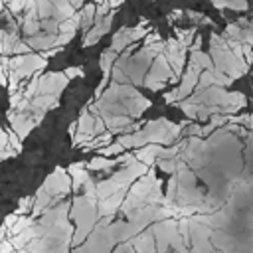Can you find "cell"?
<instances>
[{"mask_svg": "<svg viewBox=\"0 0 253 253\" xmlns=\"http://www.w3.org/2000/svg\"><path fill=\"white\" fill-rule=\"evenodd\" d=\"M16 249H14V245H12V241L10 239H2L0 241V253H14Z\"/></svg>", "mask_w": 253, "mask_h": 253, "instance_id": "4316f807", "label": "cell"}, {"mask_svg": "<svg viewBox=\"0 0 253 253\" xmlns=\"http://www.w3.org/2000/svg\"><path fill=\"white\" fill-rule=\"evenodd\" d=\"M45 67H47V59L42 57V53H34V51H32V53H26L24 59H22V65H20L18 69H12V71H16V75L24 81V79L36 75L38 71H42V69H45Z\"/></svg>", "mask_w": 253, "mask_h": 253, "instance_id": "5b68a950", "label": "cell"}, {"mask_svg": "<svg viewBox=\"0 0 253 253\" xmlns=\"http://www.w3.org/2000/svg\"><path fill=\"white\" fill-rule=\"evenodd\" d=\"M0 85H2V87H6V85H8V75H6L4 67H2V63H0Z\"/></svg>", "mask_w": 253, "mask_h": 253, "instance_id": "d6a6232c", "label": "cell"}, {"mask_svg": "<svg viewBox=\"0 0 253 253\" xmlns=\"http://www.w3.org/2000/svg\"><path fill=\"white\" fill-rule=\"evenodd\" d=\"M105 4H107L111 10H117V8L123 4V0H105Z\"/></svg>", "mask_w": 253, "mask_h": 253, "instance_id": "836d02e7", "label": "cell"}, {"mask_svg": "<svg viewBox=\"0 0 253 253\" xmlns=\"http://www.w3.org/2000/svg\"><path fill=\"white\" fill-rule=\"evenodd\" d=\"M87 162H75L69 166V176H71V188L73 190H79L87 180H89V172L85 170Z\"/></svg>", "mask_w": 253, "mask_h": 253, "instance_id": "30bf717a", "label": "cell"}, {"mask_svg": "<svg viewBox=\"0 0 253 253\" xmlns=\"http://www.w3.org/2000/svg\"><path fill=\"white\" fill-rule=\"evenodd\" d=\"M0 63H2V55H0Z\"/></svg>", "mask_w": 253, "mask_h": 253, "instance_id": "60d3db41", "label": "cell"}, {"mask_svg": "<svg viewBox=\"0 0 253 253\" xmlns=\"http://www.w3.org/2000/svg\"><path fill=\"white\" fill-rule=\"evenodd\" d=\"M130 245L134 247V253H156V239H154L152 229L134 235L130 239Z\"/></svg>", "mask_w": 253, "mask_h": 253, "instance_id": "9c48e42d", "label": "cell"}, {"mask_svg": "<svg viewBox=\"0 0 253 253\" xmlns=\"http://www.w3.org/2000/svg\"><path fill=\"white\" fill-rule=\"evenodd\" d=\"M115 253H134V247H132L128 241H125V243H121V245L117 247Z\"/></svg>", "mask_w": 253, "mask_h": 253, "instance_id": "f1b7e54d", "label": "cell"}, {"mask_svg": "<svg viewBox=\"0 0 253 253\" xmlns=\"http://www.w3.org/2000/svg\"><path fill=\"white\" fill-rule=\"evenodd\" d=\"M18 253H30V251H28V249H26V247H24V249H20V251H18Z\"/></svg>", "mask_w": 253, "mask_h": 253, "instance_id": "74e56055", "label": "cell"}, {"mask_svg": "<svg viewBox=\"0 0 253 253\" xmlns=\"http://www.w3.org/2000/svg\"><path fill=\"white\" fill-rule=\"evenodd\" d=\"M128 43H134L132 42V28H121L115 36H113V43H111V47L115 49V51H119V53H123L125 49H126V45Z\"/></svg>", "mask_w": 253, "mask_h": 253, "instance_id": "8fae6325", "label": "cell"}, {"mask_svg": "<svg viewBox=\"0 0 253 253\" xmlns=\"http://www.w3.org/2000/svg\"><path fill=\"white\" fill-rule=\"evenodd\" d=\"M42 188H43L49 196H53V198H63V196L71 190V176H69L61 166H57V168L43 180Z\"/></svg>", "mask_w": 253, "mask_h": 253, "instance_id": "3957f363", "label": "cell"}, {"mask_svg": "<svg viewBox=\"0 0 253 253\" xmlns=\"http://www.w3.org/2000/svg\"><path fill=\"white\" fill-rule=\"evenodd\" d=\"M57 51H59V47H51V49H45V51H42V57H45V59H47V57L55 55Z\"/></svg>", "mask_w": 253, "mask_h": 253, "instance_id": "e575fe53", "label": "cell"}, {"mask_svg": "<svg viewBox=\"0 0 253 253\" xmlns=\"http://www.w3.org/2000/svg\"><path fill=\"white\" fill-rule=\"evenodd\" d=\"M95 2H97V4H103V2H105V0H95Z\"/></svg>", "mask_w": 253, "mask_h": 253, "instance_id": "ab89813d", "label": "cell"}, {"mask_svg": "<svg viewBox=\"0 0 253 253\" xmlns=\"http://www.w3.org/2000/svg\"><path fill=\"white\" fill-rule=\"evenodd\" d=\"M69 2H71V6H73L75 10H77V8L81 10V6H83V2H85V0H69Z\"/></svg>", "mask_w": 253, "mask_h": 253, "instance_id": "d590c367", "label": "cell"}, {"mask_svg": "<svg viewBox=\"0 0 253 253\" xmlns=\"http://www.w3.org/2000/svg\"><path fill=\"white\" fill-rule=\"evenodd\" d=\"M69 79L65 77L63 71H49L40 75V85H38V95H59L67 87Z\"/></svg>", "mask_w": 253, "mask_h": 253, "instance_id": "277c9868", "label": "cell"}, {"mask_svg": "<svg viewBox=\"0 0 253 253\" xmlns=\"http://www.w3.org/2000/svg\"><path fill=\"white\" fill-rule=\"evenodd\" d=\"M115 164H117V160L105 158V156H95L91 162H87V166H89L91 170H107V168H111V166H115Z\"/></svg>", "mask_w": 253, "mask_h": 253, "instance_id": "44dd1931", "label": "cell"}, {"mask_svg": "<svg viewBox=\"0 0 253 253\" xmlns=\"http://www.w3.org/2000/svg\"><path fill=\"white\" fill-rule=\"evenodd\" d=\"M14 253H18V251H14Z\"/></svg>", "mask_w": 253, "mask_h": 253, "instance_id": "b9f144b4", "label": "cell"}, {"mask_svg": "<svg viewBox=\"0 0 253 253\" xmlns=\"http://www.w3.org/2000/svg\"><path fill=\"white\" fill-rule=\"evenodd\" d=\"M20 38L14 30L10 32H2V55H8V53H14L16 45H18Z\"/></svg>", "mask_w": 253, "mask_h": 253, "instance_id": "5bb4252c", "label": "cell"}, {"mask_svg": "<svg viewBox=\"0 0 253 253\" xmlns=\"http://www.w3.org/2000/svg\"><path fill=\"white\" fill-rule=\"evenodd\" d=\"M99 152H101V156H105V158H111V156L123 154V152H125V148H123L119 142H111V144H107V146L99 148Z\"/></svg>", "mask_w": 253, "mask_h": 253, "instance_id": "7402d4cb", "label": "cell"}, {"mask_svg": "<svg viewBox=\"0 0 253 253\" xmlns=\"http://www.w3.org/2000/svg\"><path fill=\"white\" fill-rule=\"evenodd\" d=\"M71 208L73 210L69 211V215L77 223V227L73 231L71 245H77L79 247L89 237V233L93 231V227L99 223V210H97V204L91 202V200H87L85 196L75 198L73 204H71Z\"/></svg>", "mask_w": 253, "mask_h": 253, "instance_id": "6da1fadb", "label": "cell"}, {"mask_svg": "<svg viewBox=\"0 0 253 253\" xmlns=\"http://www.w3.org/2000/svg\"><path fill=\"white\" fill-rule=\"evenodd\" d=\"M36 2V8H38V18L40 20H49L53 18L55 20V8L49 0H34Z\"/></svg>", "mask_w": 253, "mask_h": 253, "instance_id": "2e32d148", "label": "cell"}, {"mask_svg": "<svg viewBox=\"0 0 253 253\" xmlns=\"http://www.w3.org/2000/svg\"><path fill=\"white\" fill-rule=\"evenodd\" d=\"M36 223V219L32 217V215H20L18 217V221L10 227V235L14 237V235H18V233H22L24 229H28V227H32Z\"/></svg>", "mask_w": 253, "mask_h": 253, "instance_id": "d6986e66", "label": "cell"}, {"mask_svg": "<svg viewBox=\"0 0 253 253\" xmlns=\"http://www.w3.org/2000/svg\"><path fill=\"white\" fill-rule=\"evenodd\" d=\"M117 59H119V51H115L113 47L105 49L103 55H101V69H103V73H111V65H113Z\"/></svg>", "mask_w": 253, "mask_h": 253, "instance_id": "e0dca14e", "label": "cell"}, {"mask_svg": "<svg viewBox=\"0 0 253 253\" xmlns=\"http://www.w3.org/2000/svg\"><path fill=\"white\" fill-rule=\"evenodd\" d=\"M34 202H36V198H34V196H26V198H22V200H20V206H18V210H16L14 213H18V215H26V213H32Z\"/></svg>", "mask_w": 253, "mask_h": 253, "instance_id": "603a6c76", "label": "cell"}, {"mask_svg": "<svg viewBox=\"0 0 253 253\" xmlns=\"http://www.w3.org/2000/svg\"><path fill=\"white\" fill-rule=\"evenodd\" d=\"M63 73H65L67 79H73V77H83L85 69H83V65H75V67H67Z\"/></svg>", "mask_w": 253, "mask_h": 253, "instance_id": "d4e9b609", "label": "cell"}, {"mask_svg": "<svg viewBox=\"0 0 253 253\" xmlns=\"http://www.w3.org/2000/svg\"><path fill=\"white\" fill-rule=\"evenodd\" d=\"M0 55H2V32H0Z\"/></svg>", "mask_w": 253, "mask_h": 253, "instance_id": "8d00e7d4", "label": "cell"}, {"mask_svg": "<svg viewBox=\"0 0 253 253\" xmlns=\"http://www.w3.org/2000/svg\"><path fill=\"white\" fill-rule=\"evenodd\" d=\"M2 10H4V2L0 0V12H2Z\"/></svg>", "mask_w": 253, "mask_h": 253, "instance_id": "f35d334b", "label": "cell"}, {"mask_svg": "<svg viewBox=\"0 0 253 253\" xmlns=\"http://www.w3.org/2000/svg\"><path fill=\"white\" fill-rule=\"evenodd\" d=\"M115 12L117 10H113L111 14H107L105 18H101V20H95L93 24V28L87 32V36H85V40H83V47H89V45H93V43H97L99 40H101V36H105L109 30H111V24H113V16H115Z\"/></svg>", "mask_w": 253, "mask_h": 253, "instance_id": "52a82bcc", "label": "cell"}, {"mask_svg": "<svg viewBox=\"0 0 253 253\" xmlns=\"http://www.w3.org/2000/svg\"><path fill=\"white\" fill-rule=\"evenodd\" d=\"M51 4H53V8H55V20L57 22H63V20H69L77 10L71 6V2L69 0H49Z\"/></svg>", "mask_w": 253, "mask_h": 253, "instance_id": "4fadbf2b", "label": "cell"}, {"mask_svg": "<svg viewBox=\"0 0 253 253\" xmlns=\"http://www.w3.org/2000/svg\"><path fill=\"white\" fill-rule=\"evenodd\" d=\"M95 10L97 6L95 4H85L81 10H79V16H81V26H91L95 22Z\"/></svg>", "mask_w": 253, "mask_h": 253, "instance_id": "ffe728a7", "label": "cell"}, {"mask_svg": "<svg viewBox=\"0 0 253 253\" xmlns=\"http://www.w3.org/2000/svg\"><path fill=\"white\" fill-rule=\"evenodd\" d=\"M111 138H113V132H111V130H105L103 134L93 136V138H91L83 148H103V146L111 144Z\"/></svg>", "mask_w": 253, "mask_h": 253, "instance_id": "ac0fdd59", "label": "cell"}, {"mask_svg": "<svg viewBox=\"0 0 253 253\" xmlns=\"http://www.w3.org/2000/svg\"><path fill=\"white\" fill-rule=\"evenodd\" d=\"M26 4H28V0H10L8 2V8H10V12L14 16H20L26 10Z\"/></svg>", "mask_w": 253, "mask_h": 253, "instance_id": "cb8c5ba5", "label": "cell"}, {"mask_svg": "<svg viewBox=\"0 0 253 253\" xmlns=\"http://www.w3.org/2000/svg\"><path fill=\"white\" fill-rule=\"evenodd\" d=\"M8 144H10L16 152H20V150H22V138H20L14 130H12V132H8Z\"/></svg>", "mask_w": 253, "mask_h": 253, "instance_id": "484cf974", "label": "cell"}, {"mask_svg": "<svg viewBox=\"0 0 253 253\" xmlns=\"http://www.w3.org/2000/svg\"><path fill=\"white\" fill-rule=\"evenodd\" d=\"M158 152H160V144H146V146H142L140 150L134 152V158L138 162L146 164V166H152L154 160L158 158Z\"/></svg>", "mask_w": 253, "mask_h": 253, "instance_id": "7c38bea8", "label": "cell"}, {"mask_svg": "<svg viewBox=\"0 0 253 253\" xmlns=\"http://www.w3.org/2000/svg\"><path fill=\"white\" fill-rule=\"evenodd\" d=\"M243 42H245V43H253V20H251V24L243 30Z\"/></svg>", "mask_w": 253, "mask_h": 253, "instance_id": "83f0119b", "label": "cell"}, {"mask_svg": "<svg viewBox=\"0 0 253 253\" xmlns=\"http://www.w3.org/2000/svg\"><path fill=\"white\" fill-rule=\"evenodd\" d=\"M36 237V233H34V225L32 227H28V229H24L22 233H18V235H14L10 241H12V245H14V249L16 251H20V249H24L32 239Z\"/></svg>", "mask_w": 253, "mask_h": 253, "instance_id": "9a60e30c", "label": "cell"}, {"mask_svg": "<svg viewBox=\"0 0 253 253\" xmlns=\"http://www.w3.org/2000/svg\"><path fill=\"white\" fill-rule=\"evenodd\" d=\"M18 217H20V215H18V213H14V211H12V213H10V215H8V217H6V219H4V225H6V227H8V229H10V227H12V225H14V223H16V221H18Z\"/></svg>", "mask_w": 253, "mask_h": 253, "instance_id": "4dcf8cb0", "label": "cell"}, {"mask_svg": "<svg viewBox=\"0 0 253 253\" xmlns=\"http://www.w3.org/2000/svg\"><path fill=\"white\" fill-rule=\"evenodd\" d=\"M8 132L4 128H0V148H8Z\"/></svg>", "mask_w": 253, "mask_h": 253, "instance_id": "1f68e13d", "label": "cell"}, {"mask_svg": "<svg viewBox=\"0 0 253 253\" xmlns=\"http://www.w3.org/2000/svg\"><path fill=\"white\" fill-rule=\"evenodd\" d=\"M8 119H10L12 130H14L20 138H26L28 132L36 126V121H34L32 113H14V111H8Z\"/></svg>", "mask_w": 253, "mask_h": 253, "instance_id": "8992f818", "label": "cell"}, {"mask_svg": "<svg viewBox=\"0 0 253 253\" xmlns=\"http://www.w3.org/2000/svg\"><path fill=\"white\" fill-rule=\"evenodd\" d=\"M164 99H166V103H176V101H178V89L174 87L170 93H166V95H164Z\"/></svg>", "mask_w": 253, "mask_h": 253, "instance_id": "f546056e", "label": "cell"}, {"mask_svg": "<svg viewBox=\"0 0 253 253\" xmlns=\"http://www.w3.org/2000/svg\"><path fill=\"white\" fill-rule=\"evenodd\" d=\"M125 198H126V190H121V192H117V194H113V196H109V198L99 200V202H97L99 215H103V217H113V215L121 210Z\"/></svg>", "mask_w": 253, "mask_h": 253, "instance_id": "ba28073f", "label": "cell"}, {"mask_svg": "<svg viewBox=\"0 0 253 253\" xmlns=\"http://www.w3.org/2000/svg\"><path fill=\"white\" fill-rule=\"evenodd\" d=\"M170 79H172L170 63H168V59L164 57V53H158V55L154 57V61H152V65H150V69H148V73H146L142 85L148 87V89H152V91H158V89H162Z\"/></svg>", "mask_w": 253, "mask_h": 253, "instance_id": "7a4b0ae2", "label": "cell"}]
</instances>
